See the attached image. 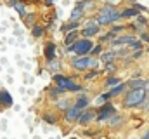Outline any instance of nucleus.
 <instances>
[{
  "label": "nucleus",
  "instance_id": "nucleus-24",
  "mask_svg": "<svg viewBox=\"0 0 149 139\" xmlns=\"http://www.w3.org/2000/svg\"><path fill=\"white\" fill-rule=\"evenodd\" d=\"M42 33H43V30H42V28H38V26L33 30V35H35V37H40Z\"/></svg>",
  "mask_w": 149,
  "mask_h": 139
},
{
  "label": "nucleus",
  "instance_id": "nucleus-23",
  "mask_svg": "<svg viewBox=\"0 0 149 139\" xmlns=\"http://www.w3.org/2000/svg\"><path fill=\"white\" fill-rule=\"evenodd\" d=\"M74 28H76V23H71V25H66V26H64L66 32H73Z\"/></svg>",
  "mask_w": 149,
  "mask_h": 139
},
{
  "label": "nucleus",
  "instance_id": "nucleus-16",
  "mask_svg": "<svg viewBox=\"0 0 149 139\" xmlns=\"http://www.w3.org/2000/svg\"><path fill=\"white\" fill-rule=\"evenodd\" d=\"M113 58H114V52H106V54H102V61L108 63V65L113 61Z\"/></svg>",
  "mask_w": 149,
  "mask_h": 139
},
{
  "label": "nucleus",
  "instance_id": "nucleus-7",
  "mask_svg": "<svg viewBox=\"0 0 149 139\" xmlns=\"http://www.w3.org/2000/svg\"><path fill=\"white\" fill-rule=\"evenodd\" d=\"M0 104H3V106L12 104V98H10V94L7 91H0Z\"/></svg>",
  "mask_w": 149,
  "mask_h": 139
},
{
  "label": "nucleus",
  "instance_id": "nucleus-2",
  "mask_svg": "<svg viewBox=\"0 0 149 139\" xmlns=\"http://www.w3.org/2000/svg\"><path fill=\"white\" fill-rule=\"evenodd\" d=\"M146 99V91L144 89H132L128 96L125 98V106H137Z\"/></svg>",
  "mask_w": 149,
  "mask_h": 139
},
{
  "label": "nucleus",
  "instance_id": "nucleus-15",
  "mask_svg": "<svg viewBox=\"0 0 149 139\" xmlns=\"http://www.w3.org/2000/svg\"><path fill=\"white\" fill-rule=\"evenodd\" d=\"M74 40H76V33H74V32H71V33L66 37V47H68V45H73Z\"/></svg>",
  "mask_w": 149,
  "mask_h": 139
},
{
  "label": "nucleus",
  "instance_id": "nucleus-31",
  "mask_svg": "<svg viewBox=\"0 0 149 139\" xmlns=\"http://www.w3.org/2000/svg\"><path fill=\"white\" fill-rule=\"evenodd\" d=\"M52 2H54V0H47V4H52Z\"/></svg>",
  "mask_w": 149,
  "mask_h": 139
},
{
  "label": "nucleus",
  "instance_id": "nucleus-27",
  "mask_svg": "<svg viewBox=\"0 0 149 139\" xmlns=\"http://www.w3.org/2000/svg\"><path fill=\"white\" fill-rule=\"evenodd\" d=\"M45 120H47V122H56V118H52V117H49V115L45 117Z\"/></svg>",
  "mask_w": 149,
  "mask_h": 139
},
{
  "label": "nucleus",
  "instance_id": "nucleus-4",
  "mask_svg": "<svg viewBox=\"0 0 149 139\" xmlns=\"http://www.w3.org/2000/svg\"><path fill=\"white\" fill-rule=\"evenodd\" d=\"M73 66L76 70H87V68H97V61L95 59H90V58H80V59H74Z\"/></svg>",
  "mask_w": 149,
  "mask_h": 139
},
{
  "label": "nucleus",
  "instance_id": "nucleus-17",
  "mask_svg": "<svg viewBox=\"0 0 149 139\" xmlns=\"http://www.w3.org/2000/svg\"><path fill=\"white\" fill-rule=\"evenodd\" d=\"M10 4H12V5H14L16 9H17V12H19V14H23V16H24V7H23L21 4H17L16 0H10Z\"/></svg>",
  "mask_w": 149,
  "mask_h": 139
},
{
  "label": "nucleus",
  "instance_id": "nucleus-32",
  "mask_svg": "<svg viewBox=\"0 0 149 139\" xmlns=\"http://www.w3.org/2000/svg\"><path fill=\"white\" fill-rule=\"evenodd\" d=\"M130 2H135V0H130Z\"/></svg>",
  "mask_w": 149,
  "mask_h": 139
},
{
  "label": "nucleus",
  "instance_id": "nucleus-5",
  "mask_svg": "<svg viewBox=\"0 0 149 139\" xmlns=\"http://www.w3.org/2000/svg\"><path fill=\"white\" fill-rule=\"evenodd\" d=\"M97 25H99V23H97L95 19H90V21L87 23V26H85V28L81 30V33L85 35V37H90V35H95L97 32H99V28H97Z\"/></svg>",
  "mask_w": 149,
  "mask_h": 139
},
{
  "label": "nucleus",
  "instance_id": "nucleus-18",
  "mask_svg": "<svg viewBox=\"0 0 149 139\" xmlns=\"http://www.w3.org/2000/svg\"><path fill=\"white\" fill-rule=\"evenodd\" d=\"M87 103H88V99H87V98H85V96H81V98H80V99H78V101H76V106H78V108H80V110H81V108H83V106H87Z\"/></svg>",
  "mask_w": 149,
  "mask_h": 139
},
{
  "label": "nucleus",
  "instance_id": "nucleus-30",
  "mask_svg": "<svg viewBox=\"0 0 149 139\" xmlns=\"http://www.w3.org/2000/svg\"><path fill=\"white\" fill-rule=\"evenodd\" d=\"M106 2H109V4H116L118 0H106Z\"/></svg>",
  "mask_w": 149,
  "mask_h": 139
},
{
  "label": "nucleus",
  "instance_id": "nucleus-20",
  "mask_svg": "<svg viewBox=\"0 0 149 139\" xmlns=\"http://www.w3.org/2000/svg\"><path fill=\"white\" fill-rule=\"evenodd\" d=\"M123 89H125V85L121 84V85H118L116 89H113V92H109V94H111V96H116V94H120V92H121Z\"/></svg>",
  "mask_w": 149,
  "mask_h": 139
},
{
  "label": "nucleus",
  "instance_id": "nucleus-6",
  "mask_svg": "<svg viewBox=\"0 0 149 139\" xmlns=\"http://www.w3.org/2000/svg\"><path fill=\"white\" fill-rule=\"evenodd\" d=\"M80 115H81L80 108L78 106H73V108H70L66 111V120H76V118H80Z\"/></svg>",
  "mask_w": 149,
  "mask_h": 139
},
{
  "label": "nucleus",
  "instance_id": "nucleus-29",
  "mask_svg": "<svg viewBox=\"0 0 149 139\" xmlns=\"http://www.w3.org/2000/svg\"><path fill=\"white\" fill-rule=\"evenodd\" d=\"M54 68H57V63H50V70L54 71Z\"/></svg>",
  "mask_w": 149,
  "mask_h": 139
},
{
  "label": "nucleus",
  "instance_id": "nucleus-14",
  "mask_svg": "<svg viewBox=\"0 0 149 139\" xmlns=\"http://www.w3.org/2000/svg\"><path fill=\"white\" fill-rule=\"evenodd\" d=\"M54 80H56L61 87H66V84H70V80H68V78H64V77H61V75H56V77H54Z\"/></svg>",
  "mask_w": 149,
  "mask_h": 139
},
{
  "label": "nucleus",
  "instance_id": "nucleus-22",
  "mask_svg": "<svg viewBox=\"0 0 149 139\" xmlns=\"http://www.w3.org/2000/svg\"><path fill=\"white\" fill-rule=\"evenodd\" d=\"M116 84H120V80H118V78H109V80H108V84H106V85H108V87H114V85H116Z\"/></svg>",
  "mask_w": 149,
  "mask_h": 139
},
{
  "label": "nucleus",
  "instance_id": "nucleus-26",
  "mask_svg": "<svg viewBox=\"0 0 149 139\" xmlns=\"http://www.w3.org/2000/svg\"><path fill=\"white\" fill-rule=\"evenodd\" d=\"M101 52V47H95V49H92V54H99Z\"/></svg>",
  "mask_w": 149,
  "mask_h": 139
},
{
  "label": "nucleus",
  "instance_id": "nucleus-21",
  "mask_svg": "<svg viewBox=\"0 0 149 139\" xmlns=\"http://www.w3.org/2000/svg\"><path fill=\"white\" fill-rule=\"evenodd\" d=\"M63 89H70V91H80V85H74V84H66V87H63Z\"/></svg>",
  "mask_w": 149,
  "mask_h": 139
},
{
  "label": "nucleus",
  "instance_id": "nucleus-11",
  "mask_svg": "<svg viewBox=\"0 0 149 139\" xmlns=\"http://www.w3.org/2000/svg\"><path fill=\"white\" fill-rule=\"evenodd\" d=\"M92 118H94V113H92V111H87V113H83V115H80V118H78V120H80V124L83 125V124H87V122H90Z\"/></svg>",
  "mask_w": 149,
  "mask_h": 139
},
{
  "label": "nucleus",
  "instance_id": "nucleus-8",
  "mask_svg": "<svg viewBox=\"0 0 149 139\" xmlns=\"http://www.w3.org/2000/svg\"><path fill=\"white\" fill-rule=\"evenodd\" d=\"M114 113V108H113L111 104H106V106H102L101 108V113H99V118L102 120V118H106V117H109Z\"/></svg>",
  "mask_w": 149,
  "mask_h": 139
},
{
  "label": "nucleus",
  "instance_id": "nucleus-9",
  "mask_svg": "<svg viewBox=\"0 0 149 139\" xmlns=\"http://www.w3.org/2000/svg\"><path fill=\"white\" fill-rule=\"evenodd\" d=\"M54 54H56V45H54V44H49V45L45 47V58H47V59H52Z\"/></svg>",
  "mask_w": 149,
  "mask_h": 139
},
{
  "label": "nucleus",
  "instance_id": "nucleus-19",
  "mask_svg": "<svg viewBox=\"0 0 149 139\" xmlns=\"http://www.w3.org/2000/svg\"><path fill=\"white\" fill-rule=\"evenodd\" d=\"M80 16H81V9H80V7H76V9L73 11V14H71V19H78Z\"/></svg>",
  "mask_w": 149,
  "mask_h": 139
},
{
  "label": "nucleus",
  "instance_id": "nucleus-3",
  "mask_svg": "<svg viewBox=\"0 0 149 139\" xmlns=\"http://www.w3.org/2000/svg\"><path fill=\"white\" fill-rule=\"evenodd\" d=\"M68 49H73L76 54L83 56V54H87V52L92 51V42H88V40H80V42H76L74 45H68Z\"/></svg>",
  "mask_w": 149,
  "mask_h": 139
},
{
  "label": "nucleus",
  "instance_id": "nucleus-10",
  "mask_svg": "<svg viewBox=\"0 0 149 139\" xmlns=\"http://www.w3.org/2000/svg\"><path fill=\"white\" fill-rule=\"evenodd\" d=\"M120 14H121V18H134V16H139V11L137 9H125Z\"/></svg>",
  "mask_w": 149,
  "mask_h": 139
},
{
  "label": "nucleus",
  "instance_id": "nucleus-12",
  "mask_svg": "<svg viewBox=\"0 0 149 139\" xmlns=\"http://www.w3.org/2000/svg\"><path fill=\"white\" fill-rule=\"evenodd\" d=\"M146 84H148V82H144V80H132V82H130V87H132V89H144Z\"/></svg>",
  "mask_w": 149,
  "mask_h": 139
},
{
  "label": "nucleus",
  "instance_id": "nucleus-25",
  "mask_svg": "<svg viewBox=\"0 0 149 139\" xmlns=\"http://www.w3.org/2000/svg\"><path fill=\"white\" fill-rule=\"evenodd\" d=\"M132 47H135V49H141V42H137V40H135V42H132Z\"/></svg>",
  "mask_w": 149,
  "mask_h": 139
},
{
  "label": "nucleus",
  "instance_id": "nucleus-28",
  "mask_svg": "<svg viewBox=\"0 0 149 139\" xmlns=\"http://www.w3.org/2000/svg\"><path fill=\"white\" fill-rule=\"evenodd\" d=\"M120 122H121V118H113L111 120V124H120Z\"/></svg>",
  "mask_w": 149,
  "mask_h": 139
},
{
  "label": "nucleus",
  "instance_id": "nucleus-13",
  "mask_svg": "<svg viewBox=\"0 0 149 139\" xmlns=\"http://www.w3.org/2000/svg\"><path fill=\"white\" fill-rule=\"evenodd\" d=\"M127 42H128V44H132V42H135V40H134L132 37H121V38H116L113 44H114V45H120V44H127Z\"/></svg>",
  "mask_w": 149,
  "mask_h": 139
},
{
  "label": "nucleus",
  "instance_id": "nucleus-1",
  "mask_svg": "<svg viewBox=\"0 0 149 139\" xmlns=\"http://www.w3.org/2000/svg\"><path fill=\"white\" fill-rule=\"evenodd\" d=\"M120 18H121V14L116 12L113 5H106V7H102L97 23H101V25H108V23H113V21H116V19H120Z\"/></svg>",
  "mask_w": 149,
  "mask_h": 139
}]
</instances>
